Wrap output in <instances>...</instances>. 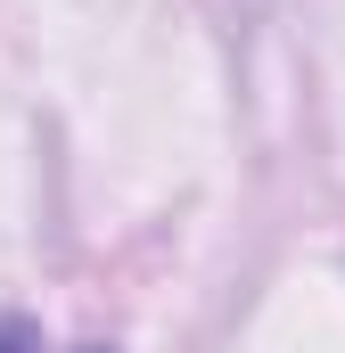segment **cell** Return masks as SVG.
I'll list each match as a JSON object with an SVG mask.
<instances>
[{
	"label": "cell",
	"instance_id": "6da1fadb",
	"mask_svg": "<svg viewBox=\"0 0 345 353\" xmlns=\"http://www.w3.org/2000/svg\"><path fill=\"white\" fill-rule=\"evenodd\" d=\"M0 353H33V345H25V329H0Z\"/></svg>",
	"mask_w": 345,
	"mask_h": 353
}]
</instances>
